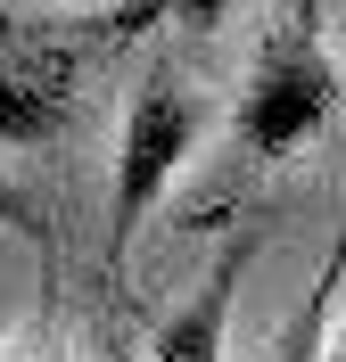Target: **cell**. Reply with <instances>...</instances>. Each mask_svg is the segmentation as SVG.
<instances>
[{
	"label": "cell",
	"instance_id": "6da1fadb",
	"mask_svg": "<svg viewBox=\"0 0 346 362\" xmlns=\"http://www.w3.org/2000/svg\"><path fill=\"white\" fill-rule=\"evenodd\" d=\"M338 107V58L322 42V0H289V17L264 33L248 90L231 107V132L248 157H297Z\"/></svg>",
	"mask_w": 346,
	"mask_h": 362
},
{
	"label": "cell",
	"instance_id": "7a4b0ae2",
	"mask_svg": "<svg viewBox=\"0 0 346 362\" xmlns=\"http://www.w3.org/2000/svg\"><path fill=\"white\" fill-rule=\"evenodd\" d=\"M207 132V99L182 83L173 66H157L149 83L132 90V107H124V140H115V198H108V255L124 264L149 223V206L165 198V181L190 165Z\"/></svg>",
	"mask_w": 346,
	"mask_h": 362
},
{
	"label": "cell",
	"instance_id": "3957f363",
	"mask_svg": "<svg viewBox=\"0 0 346 362\" xmlns=\"http://www.w3.org/2000/svg\"><path fill=\"white\" fill-rule=\"evenodd\" d=\"M74 90H83V49L58 25L0 17V140L8 148H42L74 124Z\"/></svg>",
	"mask_w": 346,
	"mask_h": 362
},
{
	"label": "cell",
	"instance_id": "277c9868",
	"mask_svg": "<svg viewBox=\"0 0 346 362\" xmlns=\"http://www.w3.org/2000/svg\"><path fill=\"white\" fill-rule=\"evenodd\" d=\"M248 264H255V239H231V247L207 264L198 296H190V305H173V313L157 321L149 362H223V346H231V305H239Z\"/></svg>",
	"mask_w": 346,
	"mask_h": 362
},
{
	"label": "cell",
	"instance_id": "5b68a950",
	"mask_svg": "<svg viewBox=\"0 0 346 362\" xmlns=\"http://www.w3.org/2000/svg\"><path fill=\"white\" fill-rule=\"evenodd\" d=\"M330 329H338V255H330V264L313 272V288H305V305L289 313V329H280L272 362H338Z\"/></svg>",
	"mask_w": 346,
	"mask_h": 362
},
{
	"label": "cell",
	"instance_id": "8992f818",
	"mask_svg": "<svg viewBox=\"0 0 346 362\" xmlns=\"http://www.w3.org/2000/svg\"><path fill=\"white\" fill-rule=\"evenodd\" d=\"M0 223L17 230V239H33V247H42V255H58V230H50V214H42V206H33V198H25V189H17V181H8V173H0Z\"/></svg>",
	"mask_w": 346,
	"mask_h": 362
},
{
	"label": "cell",
	"instance_id": "52a82bcc",
	"mask_svg": "<svg viewBox=\"0 0 346 362\" xmlns=\"http://www.w3.org/2000/svg\"><path fill=\"white\" fill-rule=\"evenodd\" d=\"M157 8H165V17H182L190 33H207V25L231 17V0H132V8H124V33H132V25H149Z\"/></svg>",
	"mask_w": 346,
	"mask_h": 362
},
{
	"label": "cell",
	"instance_id": "ba28073f",
	"mask_svg": "<svg viewBox=\"0 0 346 362\" xmlns=\"http://www.w3.org/2000/svg\"><path fill=\"white\" fill-rule=\"evenodd\" d=\"M8 362H58V354H50V346H42V354H8Z\"/></svg>",
	"mask_w": 346,
	"mask_h": 362
}]
</instances>
